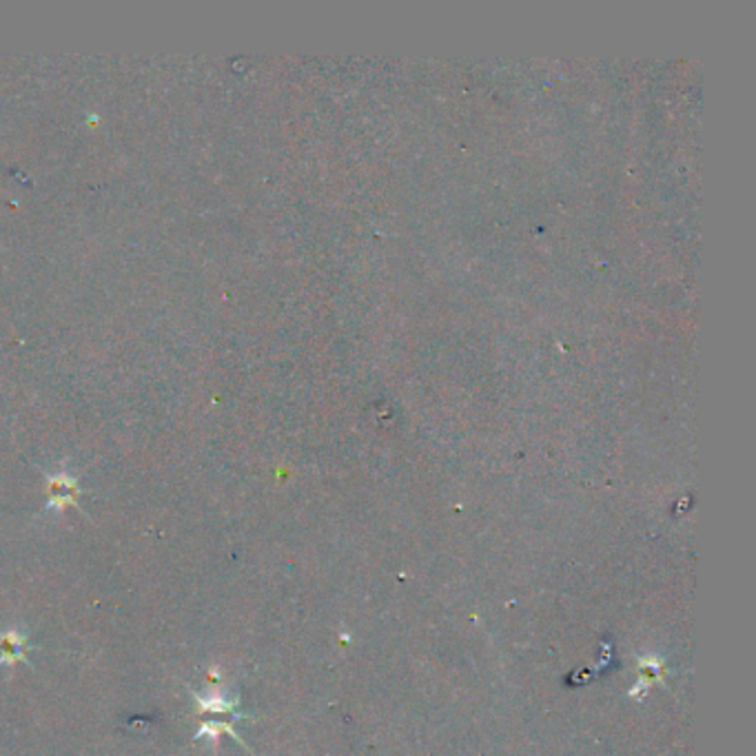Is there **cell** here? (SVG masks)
Here are the masks:
<instances>
[{
  "label": "cell",
  "instance_id": "cell-1",
  "mask_svg": "<svg viewBox=\"0 0 756 756\" xmlns=\"http://www.w3.org/2000/svg\"><path fill=\"white\" fill-rule=\"evenodd\" d=\"M27 632H19V630H8L3 634V655H0V666L3 664H19L25 662L27 664Z\"/></svg>",
  "mask_w": 756,
  "mask_h": 756
}]
</instances>
